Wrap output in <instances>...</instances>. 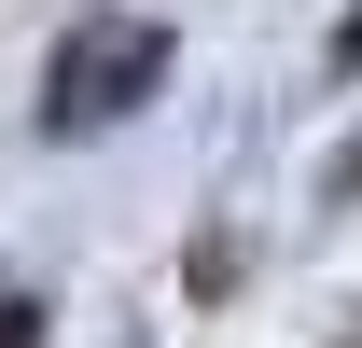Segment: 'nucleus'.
Returning <instances> with one entry per match:
<instances>
[{
  "label": "nucleus",
  "instance_id": "nucleus-3",
  "mask_svg": "<svg viewBox=\"0 0 362 348\" xmlns=\"http://www.w3.org/2000/svg\"><path fill=\"white\" fill-rule=\"evenodd\" d=\"M334 56H349V70H362V14H349V42H334Z\"/></svg>",
  "mask_w": 362,
  "mask_h": 348
},
{
  "label": "nucleus",
  "instance_id": "nucleus-2",
  "mask_svg": "<svg viewBox=\"0 0 362 348\" xmlns=\"http://www.w3.org/2000/svg\"><path fill=\"white\" fill-rule=\"evenodd\" d=\"M0 348H42V320H28V306H0Z\"/></svg>",
  "mask_w": 362,
  "mask_h": 348
},
{
  "label": "nucleus",
  "instance_id": "nucleus-1",
  "mask_svg": "<svg viewBox=\"0 0 362 348\" xmlns=\"http://www.w3.org/2000/svg\"><path fill=\"white\" fill-rule=\"evenodd\" d=\"M153 84H168V28H153V14H84V28L56 42V70H42V126L98 139V126H126Z\"/></svg>",
  "mask_w": 362,
  "mask_h": 348
}]
</instances>
